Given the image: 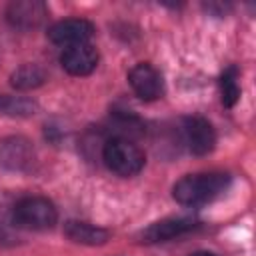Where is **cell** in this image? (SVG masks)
Returning <instances> with one entry per match:
<instances>
[{
	"mask_svg": "<svg viewBox=\"0 0 256 256\" xmlns=\"http://www.w3.org/2000/svg\"><path fill=\"white\" fill-rule=\"evenodd\" d=\"M230 184V176L222 172L188 174L174 184V200L182 206H200L220 196Z\"/></svg>",
	"mask_w": 256,
	"mask_h": 256,
	"instance_id": "1",
	"label": "cell"
},
{
	"mask_svg": "<svg viewBox=\"0 0 256 256\" xmlns=\"http://www.w3.org/2000/svg\"><path fill=\"white\" fill-rule=\"evenodd\" d=\"M102 160L104 164L118 176H134L144 168L146 156L138 144H134L130 138H118L112 136L106 140L102 148Z\"/></svg>",
	"mask_w": 256,
	"mask_h": 256,
	"instance_id": "2",
	"label": "cell"
},
{
	"mask_svg": "<svg viewBox=\"0 0 256 256\" xmlns=\"http://www.w3.org/2000/svg\"><path fill=\"white\" fill-rule=\"evenodd\" d=\"M58 212L48 198L26 196L14 206V224L26 230H48L56 224Z\"/></svg>",
	"mask_w": 256,
	"mask_h": 256,
	"instance_id": "3",
	"label": "cell"
},
{
	"mask_svg": "<svg viewBox=\"0 0 256 256\" xmlns=\"http://www.w3.org/2000/svg\"><path fill=\"white\" fill-rule=\"evenodd\" d=\"M182 134L188 150L196 156H204L214 150L216 134L212 124L202 116H186L182 122Z\"/></svg>",
	"mask_w": 256,
	"mask_h": 256,
	"instance_id": "4",
	"label": "cell"
},
{
	"mask_svg": "<svg viewBox=\"0 0 256 256\" xmlns=\"http://www.w3.org/2000/svg\"><path fill=\"white\" fill-rule=\"evenodd\" d=\"M92 34H94V24L84 18H66L48 28V40L64 48L84 44L92 38Z\"/></svg>",
	"mask_w": 256,
	"mask_h": 256,
	"instance_id": "5",
	"label": "cell"
},
{
	"mask_svg": "<svg viewBox=\"0 0 256 256\" xmlns=\"http://www.w3.org/2000/svg\"><path fill=\"white\" fill-rule=\"evenodd\" d=\"M128 82H130L134 94L144 102L158 100L162 96V92H164V84H162L160 72L148 62H140L134 68H130Z\"/></svg>",
	"mask_w": 256,
	"mask_h": 256,
	"instance_id": "6",
	"label": "cell"
},
{
	"mask_svg": "<svg viewBox=\"0 0 256 256\" xmlns=\"http://www.w3.org/2000/svg\"><path fill=\"white\" fill-rule=\"evenodd\" d=\"M48 16V8L40 0H16L6 8V18L12 26L20 30L38 28Z\"/></svg>",
	"mask_w": 256,
	"mask_h": 256,
	"instance_id": "7",
	"label": "cell"
},
{
	"mask_svg": "<svg viewBox=\"0 0 256 256\" xmlns=\"http://www.w3.org/2000/svg\"><path fill=\"white\" fill-rule=\"evenodd\" d=\"M60 64L72 76H88L98 64V50L90 42L68 46L60 56Z\"/></svg>",
	"mask_w": 256,
	"mask_h": 256,
	"instance_id": "8",
	"label": "cell"
},
{
	"mask_svg": "<svg viewBox=\"0 0 256 256\" xmlns=\"http://www.w3.org/2000/svg\"><path fill=\"white\" fill-rule=\"evenodd\" d=\"M32 144L22 136H12L0 144V164L8 170H26L32 164Z\"/></svg>",
	"mask_w": 256,
	"mask_h": 256,
	"instance_id": "9",
	"label": "cell"
},
{
	"mask_svg": "<svg viewBox=\"0 0 256 256\" xmlns=\"http://www.w3.org/2000/svg\"><path fill=\"white\" fill-rule=\"evenodd\" d=\"M194 228H196V222L192 218H164L150 224L146 230H142L140 238L146 244H156V242H166L170 238L186 234Z\"/></svg>",
	"mask_w": 256,
	"mask_h": 256,
	"instance_id": "10",
	"label": "cell"
},
{
	"mask_svg": "<svg viewBox=\"0 0 256 256\" xmlns=\"http://www.w3.org/2000/svg\"><path fill=\"white\" fill-rule=\"evenodd\" d=\"M64 234L76 242V244H88V246H100L106 244L110 238V232L100 228V226H92L88 222H78V220H70L64 224Z\"/></svg>",
	"mask_w": 256,
	"mask_h": 256,
	"instance_id": "11",
	"label": "cell"
},
{
	"mask_svg": "<svg viewBox=\"0 0 256 256\" xmlns=\"http://www.w3.org/2000/svg\"><path fill=\"white\" fill-rule=\"evenodd\" d=\"M44 80H46V72L38 64H22L10 76V84L16 90H32V88H38Z\"/></svg>",
	"mask_w": 256,
	"mask_h": 256,
	"instance_id": "12",
	"label": "cell"
},
{
	"mask_svg": "<svg viewBox=\"0 0 256 256\" xmlns=\"http://www.w3.org/2000/svg\"><path fill=\"white\" fill-rule=\"evenodd\" d=\"M220 94L222 104L226 108H232L240 98V86H238V68L228 66L220 76Z\"/></svg>",
	"mask_w": 256,
	"mask_h": 256,
	"instance_id": "13",
	"label": "cell"
},
{
	"mask_svg": "<svg viewBox=\"0 0 256 256\" xmlns=\"http://www.w3.org/2000/svg\"><path fill=\"white\" fill-rule=\"evenodd\" d=\"M36 104L24 98H10V96H2L0 94V112L4 114H12V116H30L34 114Z\"/></svg>",
	"mask_w": 256,
	"mask_h": 256,
	"instance_id": "14",
	"label": "cell"
},
{
	"mask_svg": "<svg viewBox=\"0 0 256 256\" xmlns=\"http://www.w3.org/2000/svg\"><path fill=\"white\" fill-rule=\"evenodd\" d=\"M190 256H216V254H212V252H194Z\"/></svg>",
	"mask_w": 256,
	"mask_h": 256,
	"instance_id": "15",
	"label": "cell"
}]
</instances>
